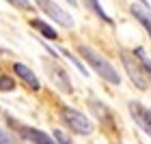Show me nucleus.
<instances>
[{"mask_svg":"<svg viewBox=\"0 0 151 144\" xmlns=\"http://www.w3.org/2000/svg\"><path fill=\"white\" fill-rule=\"evenodd\" d=\"M78 54L86 60V65H91V69L97 73L99 78H104V82H110V84H114V86L121 84V75L116 73V69L110 65V60L104 58L99 52H95L93 47H88V45H80Z\"/></svg>","mask_w":151,"mask_h":144,"instance_id":"nucleus-1","label":"nucleus"},{"mask_svg":"<svg viewBox=\"0 0 151 144\" xmlns=\"http://www.w3.org/2000/svg\"><path fill=\"white\" fill-rule=\"evenodd\" d=\"M119 58L123 63V69L127 71L129 80H132V84L136 88H140V91H147L149 88V82H147V71L145 67L140 65V60L134 56V54H129L127 50H119Z\"/></svg>","mask_w":151,"mask_h":144,"instance_id":"nucleus-2","label":"nucleus"},{"mask_svg":"<svg viewBox=\"0 0 151 144\" xmlns=\"http://www.w3.org/2000/svg\"><path fill=\"white\" fill-rule=\"evenodd\" d=\"M60 118H63V123L71 129L73 133L91 135V133L95 131L93 120L88 118L84 112H80V110H76V108H67V106H65L63 110H60Z\"/></svg>","mask_w":151,"mask_h":144,"instance_id":"nucleus-3","label":"nucleus"},{"mask_svg":"<svg viewBox=\"0 0 151 144\" xmlns=\"http://www.w3.org/2000/svg\"><path fill=\"white\" fill-rule=\"evenodd\" d=\"M35 2L52 22H56L58 26H63V28H73V17L63 9V6H58L54 0H35Z\"/></svg>","mask_w":151,"mask_h":144,"instance_id":"nucleus-4","label":"nucleus"},{"mask_svg":"<svg viewBox=\"0 0 151 144\" xmlns=\"http://www.w3.org/2000/svg\"><path fill=\"white\" fill-rule=\"evenodd\" d=\"M43 67H45V73L50 75V80L54 82V86H56L58 91H63V93H73L71 78L67 75L65 69H60L56 63H47V65H43Z\"/></svg>","mask_w":151,"mask_h":144,"instance_id":"nucleus-5","label":"nucleus"},{"mask_svg":"<svg viewBox=\"0 0 151 144\" xmlns=\"http://www.w3.org/2000/svg\"><path fill=\"white\" fill-rule=\"evenodd\" d=\"M127 108H129V114H132V118L140 125V129H142V131H147V133L151 135V108L138 103V101H129Z\"/></svg>","mask_w":151,"mask_h":144,"instance_id":"nucleus-6","label":"nucleus"},{"mask_svg":"<svg viewBox=\"0 0 151 144\" xmlns=\"http://www.w3.org/2000/svg\"><path fill=\"white\" fill-rule=\"evenodd\" d=\"M13 71H15V75L22 82H26V86H28V88H32V91H39V88H41V82H39V78L35 75V71L28 69L26 65L15 63V65H13Z\"/></svg>","mask_w":151,"mask_h":144,"instance_id":"nucleus-7","label":"nucleus"},{"mask_svg":"<svg viewBox=\"0 0 151 144\" xmlns=\"http://www.w3.org/2000/svg\"><path fill=\"white\" fill-rule=\"evenodd\" d=\"M19 131L32 144H58L56 140H52V135H47V133L41 131V129H35V127H19Z\"/></svg>","mask_w":151,"mask_h":144,"instance_id":"nucleus-8","label":"nucleus"},{"mask_svg":"<svg viewBox=\"0 0 151 144\" xmlns=\"http://www.w3.org/2000/svg\"><path fill=\"white\" fill-rule=\"evenodd\" d=\"M129 13L138 19V24L147 30V35L151 39V9H147V6H142V4H132L129 6Z\"/></svg>","mask_w":151,"mask_h":144,"instance_id":"nucleus-9","label":"nucleus"},{"mask_svg":"<svg viewBox=\"0 0 151 144\" xmlns=\"http://www.w3.org/2000/svg\"><path fill=\"white\" fill-rule=\"evenodd\" d=\"M82 2H84V6L91 13H95V17H99L101 22H106V24H112V17L104 11V6L99 4V0H82Z\"/></svg>","mask_w":151,"mask_h":144,"instance_id":"nucleus-10","label":"nucleus"},{"mask_svg":"<svg viewBox=\"0 0 151 144\" xmlns=\"http://www.w3.org/2000/svg\"><path fill=\"white\" fill-rule=\"evenodd\" d=\"M30 26H32L35 30H39V35H43L45 39H52V41H54V39L58 37V35H56V30H54L50 24L41 22V19H30Z\"/></svg>","mask_w":151,"mask_h":144,"instance_id":"nucleus-11","label":"nucleus"},{"mask_svg":"<svg viewBox=\"0 0 151 144\" xmlns=\"http://www.w3.org/2000/svg\"><path fill=\"white\" fill-rule=\"evenodd\" d=\"M134 56L140 60V65L145 67V71H147V75L151 78V60H149V56H147V52L142 50V47H136L134 50Z\"/></svg>","mask_w":151,"mask_h":144,"instance_id":"nucleus-12","label":"nucleus"},{"mask_svg":"<svg viewBox=\"0 0 151 144\" xmlns=\"http://www.w3.org/2000/svg\"><path fill=\"white\" fill-rule=\"evenodd\" d=\"M60 54H63V56H67V58H69L71 63L76 65V69H78V71H80L82 75H86V73H88V71H86V67H84V65L80 63V58H78V56H73V54H71L69 50H65V47H60Z\"/></svg>","mask_w":151,"mask_h":144,"instance_id":"nucleus-13","label":"nucleus"},{"mask_svg":"<svg viewBox=\"0 0 151 144\" xmlns=\"http://www.w3.org/2000/svg\"><path fill=\"white\" fill-rule=\"evenodd\" d=\"M13 88H15V82L9 75H0V91H13Z\"/></svg>","mask_w":151,"mask_h":144,"instance_id":"nucleus-14","label":"nucleus"},{"mask_svg":"<svg viewBox=\"0 0 151 144\" xmlns=\"http://www.w3.org/2000/svg\"><path fill=\"white\" fill-rule=\"evenodd\" d=\"M54 138H56L58 144H73V140H71L65 131H60V129H54Z\"/></svg>","mask_w":151,"mask_h":144,"instance_id":"nucleus-15","label":"nucleus"},{"mask_svg":"<svg viewBox=\"0 0 151 144\" xmlns=\"http://www.w3.org/2000/svg\"><path fill=\"white\" fill-rule=\"evenodd\" d=\"M9 4H13V6H17V9H30V2L28 0H6Z\"/></svg>","mask_w":151,"mask_h":144,"instance_id":"nucleus-16","label":"nucleus"},{"mask_svg":"<svg viewBox=\"0 0 151 144\" xmlns=\"http://www.w3.org/2000/svg\"><path fill=\"white\" fill-rule=\"evenodd\" d=\"M0 144H13V138L4 131V129H0Z\"/></svg>","mask_w":151,"mask_h":144,"instance_id":"nucleus-17","label":"nucleus"},{"mask_svg":"<svg viewBox=\"0 0 151 144\" xmlns=\"http://www.w3.org/2000/svg\"><path fill=\"white\" fill-rule=\"evenodd\" d=\"M138 2H140L142 6H147V9H149V0H138Z\"/></svg>","mask_w":151,"mask_h":144,"instance_id":"nucleus-18","label":"nucleus"},{"mask_svg":"<svg viewBox=\"0 0 151 144\" xmlns=\"http://www.w3.org/2000/svg\"><path fill=\"white\" fill-rule=\"evenodd\" d=\"M67 2H69L71 6H76V4H78V0H67Z\"/></svg>","mask_w":151,"mask_h":144,"instance_id":"nucleus-19","label":"nucleus"}]
</instances>
